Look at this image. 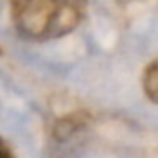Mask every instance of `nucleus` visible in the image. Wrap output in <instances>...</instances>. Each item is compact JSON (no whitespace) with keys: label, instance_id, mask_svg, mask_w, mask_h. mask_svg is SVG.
Returning <instances> with one entry per match:
<instances>
[{"label":"nucleus","instance_id":"f03ea898","mask_svg":"<svg viewBox=\"0 0 158 158\" xmlns=\"http://www.w3.org/2000/svg\"><path fill=\"white\" fill-rule=\"evenodd\" d=\"M142 88L146 92V96L154 104H158V60L146 66L144 76H142Z\"/></svg>","mask_w":158,"mask_h":158},{"label":"nucleus","instance_id":"f257e3e1","mask_svg":"<svg viewBox=\"0 0 158 158\" xmlns=\"http://www.w3.org/2000/svg\"><path fill=\"white\" fill-rule=\"evenodd\" d=\"M16 30L30 40L66 36L82 22L86 0H10Z\"/></svg>","mask_w":158,"mask_h":158},{"label":"nucleus","instance_id":"7ed1b4c3","mask_svg":"<svg viewBox=\"0 0 158 158\" xmlns=\"http://www.w3.org/2000/svg\"><path fill=\"white\" fill-rule=\"evenodd\" d=\"M0 158H14V152L10 150V146L2 138H0Z\"/></svg>","mask_w":158,"mask_h":158}]
</instances>
